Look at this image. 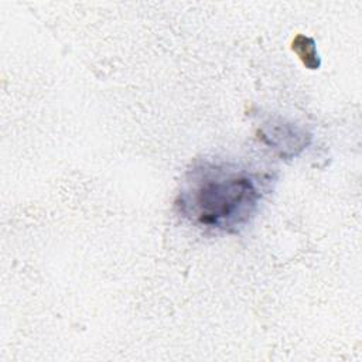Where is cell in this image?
Masks as SVG:
<instances>
[{
	"instance_id": "cell-2",
	"label": "cell",
	"mask_w": 362,
	"mask_h": 362,
	"mask_svg": "<svg viewBox=\"0 0 362 362\" xmlns=\"http://www.w3.org/2000/svg\"><path fill=\"white\" fill-rule=\"evenodd\" d=\"M293 51H296L298 54V57L303 59L304 65H307L311 69L318 68L320 59H318V55L315 52L314 41L311 38H307L304 35H298L293 41Z\"/></svg>"
},
{
	"instance_id": "cell-1",
	"label": "cell",
	"mask_w": 362,
	"mask_h": 362,
	"mask_svg": "<svg viewBox=\"0 0 362 362\" xmlns=\"http://www.w3.org/2000/svg\"><path fill=\"white\" fill-rule=\"evenodd\" d=\"M260 198L256 174L202 163L188 173L175 205L182 216L198 226L233 233L250 222Z\"/></svg>"
}]
</instances>
